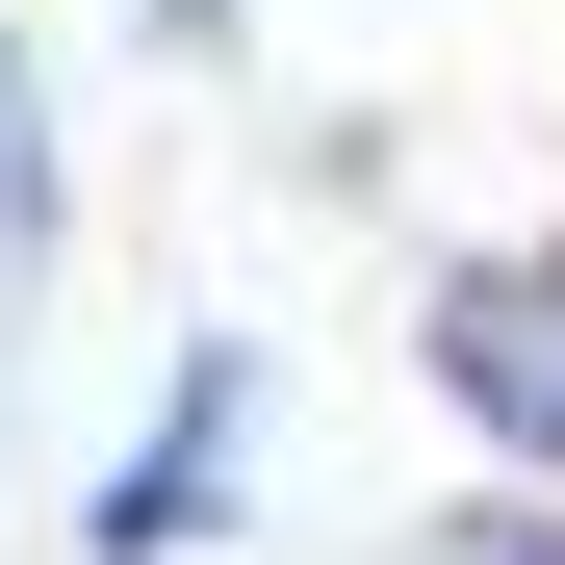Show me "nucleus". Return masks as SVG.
<instances>
[{
	"instance_id": "obj_2",
	"label": "nucleus",
	"mask_w": 565,
	"mask_h": 565,
	"mask_svg": "<svg viewBox=\"0 0 565 565\" xmlns=\"http://www.w3.org/2000/svg\"><path fill=\"white\" fill-rule=\"evenodd\" d=\"M437 386L489 412L514 462H565V257H462L437 282Z\"/></svg>"
},
{
	"instance_id": "obj_3",
	"label": "nucleus",
	"mask_w": 565,
	"mask_h": 565,
	"mask_svg": "<svg viewBox=\"0 0 565 565\" xmlns=\"http://www.w3.org/2000/svg\"><path fill=\"white\" fill-rule=\"evenodd\" d=\"M26 282H52V77L0 52V334H26Z\"/></svg>"
},
{
	"instance_id": "obj_1",
	"label": "nucleus",
	"mask_w": 565,
	"mask_h": 565,
	"mask_svg": "<svg viewBox=\"0 0 565 565\" xmlns=\"http://www.w3.org/2000/svg\"><path fill=\"white\" fill-rule=\"evenodd\" d=\"M232 437H257V334H206L154 386V437L104 462V514H77V565H206L232 540Z\"/></svg>"
}]
</instances>
